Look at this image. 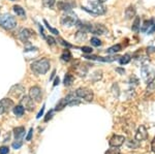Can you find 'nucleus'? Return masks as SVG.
<instances>
[{
	"label": "nucleus",
	"mask_w": 155,
	"mask_h": 154,
	"mask_svg": "<svg viewBox=\"0 0 155 154\" xmlns=\"http://www.w3.org/2000/svg\"><path fill=\"white\" fill-rule=\"evenodd\" d=\"M59 82H60V80H59L58 77H57V78L55 79V81H54V84H53V85H54V86H57V85H58V84H59Z\"/></svg>",
	"instance_id": "obj_46"
},
{
	"label": "nucleus",
	"mask_w": 155,
	"mask_h": 154,
	"mask_svg": "<svg viewBox=\"0 0 155 154\" xmlns=\"http://www.w3.org/2000/svg\"><path fill=\"white\" fill-rule=\"evenodd\" d=\"M151 149H152V152L155 153V138L153 139V141L151 142Z\"/></svg>",
	"instance_id": "obj_44"
},
{
	"label": "nucleus",
	"mask_w": 155,
	"mask_h": 154,
	"mask_svg": "<svg viewBox=\"0 0 155 154\" xmlns=\"http://www.w3.org/2000/svg\"><path fill=\"white\" fill-rule=\"evenodd\" d=\"M20 106H23L24 110L33 111L34 106H35V103H34V100L30 97L29 95H25V96L22 97L21 100H20Z\"/></svg>",
	"instance_id": "obj_8"
},
{
	"label": "nucleus",
	"mask_w": 155,
	"mask_h": 154,
	"mask_svg": "<svg viewBox=\"0 0 155 154\" xmlns=\"http://www.w3.org/2000/svg\"><path fill=\"white\" fill-rule=\"evenodd\" d=\"M58 41L60 44H62V46H64V47H67V48H71L72 47V44H68V43H66L65 41H63L62 38H58Z\"/></svg>",
	"instance_id": "obj_33"
},
{
	"label": "nucleus",
	"mask_w": 155,
	"mask_h": 154,
	"mask_svg": "<svg viewBox=\"0 0 155 154\" xmlns=\"http://www.w3.org/2000/svg\"><path fill=\"white\" fill-rule=\"evenodd\" d=\"M86 36H87V33L82 30H79L76 34V38L78 41H84V39L86 38Z\"/></svg>",
	"instance_id": "obj_27"
},
{
	"label": "nucleus",
	"mask_w": 155,
	"mask_h": 154,
	"mask_svg": "<svg viewBox=\"0 0 155 154\" xmlns=\"http://www.w3.org/2000/svg\"><path fill=\"white\" fill-rule=\"evenodd\" d=\"M24 108L22 106H14V113H15V115L16 116H18V117H21V116H23V114H24Z\"/></svg>",
	"instance_id": "obj_24"
},
{
	"label": "nucleus",
	"mask_w": 155,
	"mask_h": 154,
	"mask_svg": "<svg viewBox=\"0 0 155 154\" xmlns=\"http://www.w3.org/2000/svg\"><path fill=\"white\" fill-rule=\"evenodd\" d=\"M77 5L76 1L74 0H61L57 3V7L60 11H71L72 8H74Z\"/></svg>",
	"instance_id": "obj_7"
},
{
	"label": "nucleus",
	"mask_w": 155,
	"mask_h": 154,
	"mask_svg": "<svg viewBox=\"0 0 155 154\" xmlns=\"http://www.w3.org/2000/svg\"><path fill=\"white\" fill-rule=\"evenodd\" d=\"M147 53L148 54L155 53V47H148V48H147Z\"/></svg>",
	"instance_id": "obj_40"
},
{
	"label": "nucleus",
	"mask_w": 155,
	"mask_h": 154,
	"mask_svg": "<svg viewBox=\"0 0 155 154\" xmlns=\"http://www.w3.org/2000/svg\"><path fill=\"white\" fill-rule=\"evenodd\" d=\"M98 1L101 2V3H104V1H107V0H98Z\"/></svg>",
	"instance_id": "obj_48"
},
{
	"label": "nucleus",
	"mask_w": 155,
	"mask_h": 154,
	"mask_svg": "<svg viewBox=\"0 0 155 154\" xmlns=\"http://www.w3.org/2000/svg\"><path fill=\"white\" fill-rule=\"evenodd\" d=\"M14 11L20 17H26V12H25L24 8H23V7H21L20 5H15L14 6Z\"/></svg>",
	"instance_id": "obj_25"
},
{
	"label": "nucleus",
	"mask_w": 155,
	"mask_h": 154,
	"mask_svg": "<svg viewBox=\"0 0 155 154\" xmlns=\"http://www.w3.org/2000/svg\"><path fill=\"white\" fill-rule=\"evenodd\" d=\"M15 138L16 140H21V138L25 135V128L24 127H17L14 129Z\"/></svg>",
	"instance_id": "obj_17"
},
{
	"label": "nucleus",
	"mask_w": 155,
	"mask_h": 154,
	"mask_svg": "<svg viewBox=\"0 0 155 154\" xmlns=\"http://www.w3.org/2000/svg\"><path fill=\"white\" fill-rule=\"evenodd\" d=\"M154 32H155V24L153 25V26H152L151 29H149V30H148L149 34H152V33H154Z\"/></svg>",
	"instance_id": "obj_45"
},
{
	"label": "nucleus",
	"mask_w": 155,
	"mask_h": 154,
	"mask_svg": "<svg viewBox=\"0 0 155 154\" xmlns=\"http://www.w3.org/2000/svg\"><path fill=\"white\" fill-rule=\"evenodd\" d=\"M17 26V20L9 14L0 15V27L5 30H12Z\"/></svg>",
	"instance_id": "obj_2"
},
{
	"label": "nucleus",
	"mask_w": 155,
	"mask_h": 154,
	"mask_svg": "<svg viewBox=\"0 0 155 154\" xmlns=\"http://www.w3.org/2000/svg\"><path fill=\"white\" fill-rule=\"evenodd\" d=\"M12 108H14V101L12 99L4 98L0 101V115L5 112H8Z\"/></svg>",
	"instance_id": "obj_12"
},
{
	"label": "nucleus",
	"mask_w": 155,
	"mask_h": 154,
	"mask_svg": "<svg viewBox=\"0 0 155 154\" xmlns=\"http://www.w3.org/2000/svg\"><path fill=\"white\" fill-rule=\"evenodd\" d=\"M134 17H136V8H134V6L130 5L125 9V18L126 20H130Z\"/></svg>",
	"instance_id": "obj_16"
},
{
	"label": "nucleus",
	"mask_w": 155,
	"mask_h": 154,
	"mask_svg": "<svg viewBox=\"0 0 155 154\" xmlns=\"http://www.w3.org/2000/svg\"><path fill=\"white\" fill-rule=\"evenodd\" d=\"M116 71H117V73H119L120 74H125V69H123V68H120V67L116 68Z\"/></svg>",
	"instance_id": "obj_43"
},
{
	"label": "nucleus",
	"mask_w": 155,
	"mask_h": 154,
	"mask_svg": "<svg viewBox=\"0 0 155 154\" xmlns=\"http://www.w3.org/2000/svg\"><path fill=\"white\" fill-rule=\"evenodd\" d=\"M89 4H90V6H91L90 9L88 7H82V8L92 15H104L106 14L107 7L102 3H101L99 1H92V2H90Z\"/></svg>",
	"instance_id": "obj_4"
},
{
	"label": "nucleus",
	"mask_w": 155,
	"mask_h": 154,
	"mask_svg": "<svg viewBox=\"0 0 155 154\" xmlns=\"http://www.w3.org/2000/svg\"><path fill=\"white\" fill-rule=\"evenodd\" d=\"M54 74H55V70L53 71V74H52V76H51V80L53 79V77H54Z\"/></svg>",
	"instance_id": "obj_47"
},
{
	"label": "nucleus",
	"mask_w": 155,
	"mask_h": 154,
	"mask_svg": "<svg viewBox=\"0 0 155 154\" xmlns=\"http://www.w3.org/2000/svg\"><path fill=\"white\" fill-rule=\"evenodd\" d=\"M22 144H23V142H22L21 140H18L17 142H15L14 144H12V147H14L15 149H19L22 146Z\"/></svg>",
	"instance_id": "obj_36"
},
{
	"label": "nucleus",
	"mask_w": 155,
	"mask_h": 154,
	"mask_svg": "<svg viewBox=\"0 0 155 154\" xmlns=\"http://www.w3.org/2000/svg\"><path fill=\"white\" fill-rule=\"evenodd\" d=\"M153 90H155V79L153 81L150 82V83L148 84V88H147V91H148V92L149 91H151L152 92Z\"/></svg>",
	"instance_id": "obj_32"
},
{
	"label": "nucleus",
	"mask_w": 155,
	"mask_h": 154,
	"mask_svg": "<svg viewBox=\"0 0 155 154\" xmlns=\"http://www.w3.org/2000/svg\"><path fill=\"white\" fill-rule=\"evenodd\" d=\"M82 51H83L84 53H86V54L92 53V49L90 48V47H82Z\"/></svg>",
	"instance_id": "obj_38"
},
{
	"label": "nucleus",
	"mask_w": 155,
	"mask_h": 154,
	"mask_svg": "<svg viewBox=\"0 0 155 154\" xmlns=\"http://www.w3.org/2000/svg\"><path fill=\"white\" fill-rule=\"evenodd\" d=\"M125 142V136H119V135H114L112 136L111 139H110V146L111 147H116L118 148L120 146H122Z\"/></svg>",
	"instance_id": "obj_11"
},
{
	"label": "nucleus",
	"mask_w": 155,
	"mask_h": 154,
	"mask_svg": "<svg viewBox=\"0 0 155 154\" xmlns=\"http://www.w3.org/2000/svg\"><path fill=\"white\" fill-rule=\"evenodd\" d=\"M42 4L46 7H52L55 4V0H42Z\"/></svg>",
	"instance_id": "obj_30"
},
{
	"label": "nucleus",
	"mask_w": 155,
	"mask_h": 154,
	"mask_svg": "<svg viewBox=\"0 0 155 154\" xmlns=\"http://www.w3.org/2000/svg\"><path fill=\"white\" fill-rule=\"evenodd\" d=\"M78 21H79V19H78L77 15L74 14L71 11H66L65 14L61 17V19H60V23H61V25L66 26V27L76 26Z\"/></svg>",
	"instance_id": "obj_3"
},
{
	"label": "nucleus",
	"mask_w": 155,
	"mask_h": 154,
	"mask_svg": "<svg viewBox=\"0 0 155 154\" xmlns=\"http://www.w3.org/2000/svg\"><path fill=\"white\" fill-rule=\"evenodd\" d=\"M141 73H142V78L144 79V81L147 84H149L151 81H153L155 79V70L152 66L150 65H144L141 68Z\"/></svg>",
	"instance_id": "obj_5"
},
{
	"label": "nucleus",
	"mask_w": 155,
	"mask_h": 154,
	"mask_svg": "<svg viewBox=\"0 0 155 154\" xmlns=\"http://www.w3.org/2000/svg\"><path fill=\"white\" fill-rule=\"evenodd\" d=\"M74 76L71 74H65V77H64V81H63V83H64V85L65 86H71V84H72V82H74Z\"/></svg>",
	"instance_id": "obj_23"
},
{
	"label": "nucleus",
	"mask_w": 155,
	"mask_h": 154,
	"mask_svg": "<svg viewBox=\"0 0 155 154\" xmlns=\"http://www.w3.org/2000/svg\"><path fill=\"white\" fill-rule=\"evenodd\" d=\"M46 38H47V43H48V44H50V46H53V44H56V41H55V39L52 36L46 37Z\"/></svg>",
	"instance_id": "obj_35"
},
{
	"label": "nucleus",
	"mask_w": 155,
	"mask_h": 154,
	"mask_svg": "<svg viewBox=\"0 0 155 154\" xmlns=\"http://www.w3.org/2000/svg\"><path fill=\"white\" fill-rule=\"evenodd\" d=\"M122 50V47H121V44H115V46L113 47H111V48H109L106 51V53L107 54H116V53H118V52H120Z\"/></svg>",
	"instance_id": "obj_18"
},
{
	"label": "nucleus",
	"mask_w": 155,
	"mask_h": 154,
	"mask_svg": "<svg viewBox=\"0 0 155 154\" xmlns=\"http://www.w3.org/2000/svg\"><path fill=\"white\" fill-rule=\"evenodd\" d=\"M32 133H33V128H30L28 135H27V136H26V141H30V140H31V139H32Z\"/></svg>",
	"instance_id": "obj_39"
},
{
	"label": "nucleus",
	"mask_w": 155,
	"mask_h": 154,
	"mask_svg": "<svg viewBox=\"0 0 155 154\" xmlns=\"http://www.w3.org/2000/svg\"><path fill=\"white\" fill-rule=\"evenodd\" d=\"M104 154H120L119 149H117L116 147H113L112 149H109L107 151H106Z\"/></svg>",
	"instance_id": "obj_31"
},
{
	"label": "nucleus",
	"mask_w": 155,
	"mask_h": 154,
	"mask_svg": "<svg viewBox=\"0 0 155 154\" xmlns=\"http://www.w3.org/2000/svg\"><path fill=\"white\" fill-rule=\"evenodd\" d=\"M137 142V140L136 141H134V142H132V141H129V142H127V146H128V147H132V148H137V146H139V143H136Z\"/></svg>",
	"instance_id": "obj_34"
},
{
	"label": "nucleus",
	"mask_w": 155,
	"mask_h": 154,
	"mask_svg": "<svg viewBox=\"0 0 155 154\" xmlns=\"http://www.w3.org/2000/svg\"><path fill=\"white\" fill-rule=\"evenodd\" d=\"M71 58H72V56H71V53L69 52V50H64L63 52H62V54H61V59L63 61H66V62H68V61H71Z\"/></svg>",
	"instance_id": "obj_21"
},
{
	"label": "nucleus",
	"mask_w": 155,
	"mask_h": 154,
	"mask_svg": "<svg viewBox=\"0 0 155 154\" xmlns=\"http://www.w3.org/2000/svg\"><path fill=\"white\" fill-rule=\"evenodd\" d=\"M8 152H9L8 147H5V146H3V147H0V154H7Z\"/></svg>",
	"instance_id": "obj_37"
},
{
	"label": "nucleus",
	"mask_w": 155,
	"mask_h": 154,
	"mask_svg": "<svg viewBox=\"0 0 155 154\" xmlns=\"http://www.w3.org/2000/svg\"><path fill=\"white\" fill-rule=\"evenodd\" d=\"M90 32L93 34H97V35H104V34H107L109 32V30L102 24H91Z\"/></svg>",
	"instance_id": "obj_9"
},
{
	"label": "nucleus",
	"mask_w": 155,
	"mask_h": 154,
	"mask_svg": "<svg viewBox=\"0 0 155 154\" xmlns=\"http://www.w3.org/2000/svg\"><path fill=\"white\" fill-rule=\"evenodd\" d=\"M130 60H131V55L129 53L125 54V55H123L122 57H119V63L121 64V65L127 64Z\"/></svg>",
	"instance_id": "obj_20"
},
{
	"label": "nucleus",
	"mask_w": 155,
	"mask_h": 154,
	"mask_svg": "<svg viewBox=\"0 0 155 154\" xmlns=\"http://www.w3.org/2000/svg\"><path fill=\"white\" fill-rule=\"evenodd\" d=\"M52 116H53V111H50L48 114H47V117L45 118V121H49V119H51L52 118Z\"/></svg>",
	"instance_id": "obj_41"
},
{
	"label": "nucleus",
	"mask_w": 155,
	"mask_h": 154,
	"mask_svg": "<svg viewBox=\"0 0 155 154\" xmlns=\"http://www.w3.org/2000/svg\"><path fill=\"white\" fill-rule=\"evenodd\" d=\"M44 111H45V105L42 106L41 110L39 111V113H38V114H37V116H36V118H37V119H39V118L41 117V116H42V114H44Z\"/></svg>",
	"instance_id": "obj_42"
},
{
	"label": "nucleus",
	"mask_w": 155,
	"mask_h": 154,
	"mask_svg": "<svg viewBox=\"0 0 155 154\" xmlns=\"http://www.w3.org/2000/svg\"><path fill=\"white\" fill-rule=\"evenodd\" d=\"M12 1H15V0H12Z\"/></svg>",
	"instance_id": "obj_49"
},
{
	"label": "nucleus",
	"mask_w": 155,
	"mask_h": 154,
	"mask_svg": "<svg viewBox=\"0 0 155 154\" xmlns=\"http://www.w3.org/2000/svg\"><path fill=\"white\" fill-rule=\"evenodd\" d=\"M44 23H45V25H46L47 28H48L49 30L52 32V33L55 34V35H59V31L57 30V29H55V28H53V27L50 26V24L48 23V22H47V20H44Z\"/></svg>",
	"instance_id": "obj_28"
},
{
	"label": "nucleus",
	"mask_w": 155,
	"mask_h": 154,
	"mask_svg": "<svg viewBox=\"0 0 155 154\" xmlns=\"http://www.w3.org/2000/svg\"><path fill=\"white\" fill-rule=\"evenodd\" d=\"M90 43H91L92 46H94V47L101 46V41L99 38H97V37H92V38L90 39Z\"/></svg>",
	"instance_id": "obj_29"
},
{
	"label": "nucleus",
	"mask_w": 155,
	"mask_h": 154,
	"mask_svg": "<svg viewBox=\"0 0 155 154\" xmlns=\"http://www.w3.org/2000/svg\"><path fill=\"white\" fill-rule=\"evenodd\" d=\"M140 28H141V19H140V17H136L134 23H132L131 29H132V31L137 32L140 30Z\"/></svg>",
	"instance_id": "obj_19"
},
{
	"label": "nucleus",
	"mask_w": 155,
	"mask_h": 154,
	"mask_svg": "<svg viewBox=\"0 0 155 154\" xmlns=\"http://www.w3.org/2000/svg\"><path fill=\"white\" fill-rule=\"evenodd\" d=\"M24 91L25 89L22 85H15L12 87L11 91H9V95L14 96V97H20L24 93Z\"/></svg>",
	"instance_id": "obj_15"
},
{
	"label": "nucleus",
	"mask_w": 155,
	"mask_h": 154,
	"mask_svg": "<svg viewBox=\"0 0 155 154\" xmlns=\"http://www.w3.org/2000/svg\"><path fill=\"white\" fill-rule=\"evenodd\" d=\"M76 71H77V74H79V76H81V77H84L85 74H87V67H86V66H84V65H80V66H77V68H76Z\"/></svg>",
	"instance_id": "obj_26"
},
{
	"label": "nucleus",
	"mask_w": 155,
	"mask_h": 154,
	"mask_svg": "<svg viewBox=\"0 0 155 154\" xmlns=\"http://www.w3.org/2000/svg\"><path fill=\"white\" fill-rule=\"evenodd\" d=\"M148 138V133H147V129L144 125H141L137 130V133H136V140L141 142V141H144V140H147Z\"/></svg>",
	"instance_id": "obj_14"
},
{
	"label": "nucleus",
	"mask_w": 155,
	"mask_h": 154,
	"mask_svg": "<svg viewBox=\"0 0 155 154\" xmlns=\"http://www.w3.org/2000/svg\"><path fill=\"white\" fill-rule=\"evenodd\" d=\"M76 95L80 98H83L86 101H92L94 97V94L92 92V90L86 88V87H81V88L77 89Z\"/></svg>",
	"instance_id": "obj_6"
},
{
	"label": "nucleus",
	"mask_w": 155,
	"mask_h": 154,
	"mask_svg": "<svg viewBox=\"0 0 155 154\" xmlns=\"http://www.w3.org/2000/svg\"><path fill=\"white\" fill-rule=\"evenodd\" d=\"M33 33L34 32L31 29H23V30H21V32H20L19 37L24 44H28L30 37L33 36Z\"/></svg>",
	"instance_id": "obj_13"
},
{
	"label": "nucleus",
	"mask_w": 155,
	"mask_h": 154,
	"mask_svg": "<svg viewBox=\"0 0 155 154\" xmlns=\"http://www.w3.org/2000/svg\"><path fill=\"white\" fill-rule=\"evenodd\" d=\"M152 24H153V19H151V20H146V21L144 22V24H143V26H142V28H141L142 32L148 31L150 27L152 26Z\"/></svg>",
	"instance_id": "obj_22"
},
{
	"label": "nucleus",
	"mask_w": 155,
	"mask_h": 154,
	"mask_svg": "<svg viewBox=\"0 0 155 154\" xmlns=\"http://www.w3.org/2000/svg\"><path fill=\"white\" fill-rule=\"evenodd\" d=\"M29 96L33 99L34 101L39 103V101L41 100V96H42L41 89L39 88L38 86L31 87V88H30V90H29Z\"/></svg>",
	"instance_id": "obj_10"
},
{
	"label": "nucleus",
	"mask_w": 155,
	"mask_h": 154,
	"mask_svg": "<svg viewBox=\"0 0 155 154\" xmlns=\"http://www.w3.org/2000/svg\"><path fill=\"white\" fill-rule=\"evenodd\" d=\"M50 60L47 58H42L34 61L31 64V70L35 74H45L50 69Z\"/></svg>",
	"instance_id": "obj_1"
}]
</instances>
